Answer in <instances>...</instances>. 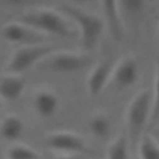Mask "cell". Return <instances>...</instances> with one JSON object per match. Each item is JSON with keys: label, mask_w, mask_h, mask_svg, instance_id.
Masks as SVG:
<instances>
[{"label": "cell", "mask_w": 159, "mask_h": 159, "mask_svg": "<svg viewBox=\"0 0 159 159\" xmlns=\"http://www.w3.org/2000/svg\"><path fill=\"white\" fill-rule=\"evenodd\" d=\"M7 4H10V5H15V6H17V5H21V4H24L26 0H5Z\"/></svg>", "instance_id": "44dd1931"}, {"label": "cell", "mask_w": 159, "mask_h": 159, "mask_svg": "<svg viewBox=\"0 0 159 159\" xmlns=\"http://www.w3.org/2000/svg\"><path fill=\"white\" fill-rule=\"evenodd\" d=\"M91 56L70 51H55L39 65L56 73H76L91 65Z\"/></svg>", "instance_id": "5b68a950"}, {"label": "cell", "mask_w": 159, "mask_h": 159, "mask_svg": "<svg viewBox=\"0 0 159 159\" xmlns=\"http://www.w3.org/2000/svg\"><path fill=\"white\" fill-rule=\"evenodd\" d=\"M17 21L46 36L52 35L63 39H71L76 36V31L70 26L67 16L52 9L41 7L25 11L19 16Z\"/></svg>", "instance_id": "6da1fadb"}, {"label": "cell", "mask_w": 159, "mask_h": 159, "mask_svg": "<svg viewBox=\"0 0 159 159\" xmlns=\"http://www.w3.org/2000/svg\"><path fill=\"white\" fill-rule=\"evenodd\" d=\"M139 80V65L133 56H125L119 60L113 67L112 83L118 89H127L133 87Z\"/></svg>", "instance_id": "ba28073f"}, {"label": "cell", "mask_w": 159, "mask_h": 159, "mask_svg": "<svg viewBox=\"0 0 159 159\" xmlns=\"http://www.w3.org/2000/svg\"><path fill=\"white\" fill-rule=\"evenodd\" d=\"M25 132L24 120L16 114H7L0 122V137L10 143H16Z\"/></svg>", "instance_id": "7c38bea8"}, {"label": "cell", "mask_w": 159, "mask_h": 159, "mask_svg": "<svg viewBox=\"0 0 159 159\" xmlns=\"http://www.w3.org/2000/svg\"><path fill=\"white\" fill-rule=\"evenodd\" d=\"M153 96V106H152V117L148 125L150 130L158 122H159V62L155 67V76H154V89L152 92Z\"/></svg>", "instance_id": "d6986e66"}, {"label": "cell", "mask_w": 159, "mask_h": 159, "mask_svg": "<svg viewBox=\"0 0 159 159\" xmlns=\"http://www.w3.org/2000/svg\"><path fill=\"white\" fill-rule=\"evenodd\" d=\"M0 159H2V157H1V155H0Z\"/></svg>", "instance_id": "cb8c5ba5"}, {"label": "cell", "mask_w": 159, "mask_h": 159, "mask_svg": "<svg viewBox=\"0 0 159 159\" xmlns=\"http://www.w3.org/2000/svg\"><path fill=\"white\" fill-rule=\"evenodd\" d=\"M1 104H2V101H1V99H0V107H1Z\"/></svg>", "instance_id": "603a6c76"}, {"label": "cell", "mask_w": 159, "mask_h": 159, "mask_svg": "<svg viewBox=\"0 0 159 159\" xmlns=\"http://www.w3.org/2000/svg\"><path fill=\"white\" fill-rule=\"evenodd\" d=\"M6 157L7 159H42L39 152L22 143H14L7 149Z\"/></svg>", "instance_id": "e0dca14e"}, {"label": "cell", "mask_w": 159, "mask_h": 159, "mask_svg": "<svg viewBox=\"0 0 159 159\" xmlns=\"http://www.w3.org/2000/svg\"><path fill=\"white\" fill-rule=\"evenodd\" d=\"M130 143L125 134L114 138L107 148V159H129Z\"/></svg>", "instance_id": "9a60e30c"}, {"label": "cell", "mask_w": 159, "mask_h": 159, "mask_svg": "<svg viewBox=\"0 0 159 159\" xmlns=\"http://www.w3.org/2000/svg\"><path fill=\"white\" fill-rule=\"evenodd\" d=\"M60 10L80 29L82 47L84 50H93L102 37L104 21L99 16L72 4H63L61 5Z\"/></svg>", "instance_id": "3957f363"}, {"label": "cell", "mask_w": 159, "mask_h": 159, "mask_svg": "<svg viewBox=\"0 0 159 159\" xmlns=\"http://www.w3.org/2000/svg\"><path fill=\"white\" fill-rule=\"evenodd\" d=\"M43 144L48 149L61 154H94V152L87 145L86 140L81 135L68 130H58L46 134L43 137Z\"/></svg>", "instance_id": "8992f818"}, {"label": "cell", "mask_w": 159, "mask_h": 159, "mask_svg": "<svg viewBox=\"0 0 159 159\" xmlns=\"http://www.w3.org/2000/svg\"><path fill=\"white\" fill-rule=\"evenodd\" d=\"M145 4V0H118L119 16L120 14H123L129 17H137L143 14Z\"/></svg>", "instance_id": "ac0fdd59"}, {"label": "cell", "mask_w": 159, "mask_h": 159, "mask_svg": "<svg viewBox=\"0 0 159 159\" xmlns=\"http://www.w3.org/2000/svg\"><path fill=\"white\" fill-rule=\"evenodd\" d=\"M104 20L109 27V31L116 41L122 39V26L118 11V0H101Z\"/></svg>", "instance_id": "4fadbf2b"}, {"label": "cell", "mask_w": 159, "mask_h": 159, "mask_svg": "<svg viewBox=\"0 0 159 159\" xmlns=\"http://www.w3.org/2000/svg\"><path fill=\"white\" fill-rule=\"evenodd\" d=\"M88 128H89L92 137H94L96 139H99V140H104L111 134L112 123H111V119L108 118V116H106L104 113H96L89 118Z\"/></svg>", "instance_id": "5bb4252c"}, {"label": "cell", "mask_w": 159, "mask_h": 159, "mask_svg": "<svg viewBox=\"0 0 159 159\" xmlns=\"http://www.w3.org/2000/svg\"><path fill=\"white\" fill-rule=\"evenodd\" d=\"M153 96L147 88L138 92L130 101L125 113V122L128 129V139L130 149L135 150L142 135L145 133L144 129L149 125L152 117Z\"/></svg>", "instance_id": "7a4b0ae2"}, {"label": "cell", "mask_w": 159, "mask_h": 159, "mask_svg": "<svg viewBox=\"0 0 159 159\" xmlns=\"http://www.w3.org/2000/svg\"><path fill=\"white\" fill-rule=\"evenodd\" d=\"M32 107L40 118H52L60 107L58 96L48 88H39L32 97Z\"/></svg>", "instance_id": "30bf717a"}, {"label": "cell", "mask_w": 159, "mask_h": 159, "mask_svg": "<svg viewBox=\"0 0 159 159\" xmlns=\"http://www.w3.org/2000/svg\"><path fill=\"white\" fill-rule=\"evenodd\" d=\"M158 32H159V27H158Z\"/></svg>", "instance_id": "d4e9b609"}, {"label": "cell", "mask_w": 159, "mask_h": 159, "mask_svg": "<svg viewBox=\"0 0 159 159\" xmlns=\"http://www.w3.org/2000/svg\"><path fill=\"white\" fill-rule=\"evenodd\" d=\"M55 51L56 46L48 43L21 46L16 48L9 57L6 63V72L22 75L34 66L40 65L42 60H45L48 55H51Z\"/></svg>", "instance_id": "277c9868"}, {"label": "cell", "mask_w": 159, "mask_h": 159, "mask_svg": "<svg viewBox=\"0 0 159 159\" xmlns=\"http://www.w3.org/2000/svg\"><path fill=\"white\" fill-rule=\"evenodd\" d=\"M139 159H159V142L149 133H144L137 147Z\"/></svg>", "instance_id": "2e32d148"}, {"label": "cell", "mask_w": 159, "mask_h": 159, "mask_svg": "<svg viewBox=\"0 0 159 159\" xmlns=\"http://www.w3.org/2000/svg\"><path fill=\"white\" fill-rule=\"evenodd\" d=\"M26 88V80L21 75L6 73L0 77V99L2 102L17 101Z\"/></svg>", "instance_id": "8fae6325"}, {"label": "cell", "mask_w": 159, "mask_h": 159, "mask_svg": "<svg viewBox=\"0 0 159 159\" xmlns=\"http://www.w3.org/2000/svg\"><path fill=\"white\" fill-rule=\"evenodd\" d=\"M55 159H84L83 155H77V154H61L56 157Z\"/></svg>", "instance_id": "ffe728a7"}, {"label": "cell", "mask_w": 159, "mask_h": 159, "mask_svg": "<svg viewBox=\"0 0 159 159\" xmlns=\"http://www.w3.org/2000/svg\"><path fill=\"white\" fill-rule=\"evenodd\" d=\"M0 36L9 43L20 46L45 43L46 35L31 29L20 21H10L0 27Z\"/></svg>", "instance_id": "52a82bcc"}, {"label": "cell", "mask_w": 159, "mask_h": 159, "mask_svg": "<svg viewBox=\"0 0 159 159\" xmlns=\"http://www.w3.org/2000/svg\"><path fill=\"white\" fill-rule=\"evenodd\" d=\"M71 1H76L77 2V1H82V0H71Z\"/></svg>", "instance_id": "7402d4cb"}, {"label": "cell", "mask_w": 159, "mask_h": 159, "mask_svg": "<svg viewBox=\"0 0 159 159\" xmlns=\"http://www.w3.org/2000/svg\"><path fill=\"white\" fill-rule=\"evenodd\" d=\"M114 65L109 61H101L94 65L87 78V89L91 97H98L112 78Z\"/></svg>", "instance_id": "9c48e42d"}]
</instances>
